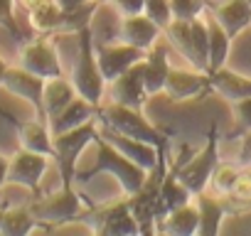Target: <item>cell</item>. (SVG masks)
<instances>
[{"instance_id": "cell-1", "label": "cell", "mask_w": 251, "mask_h": 236, "mask_svg": "<svg viewBox=\"0 0 251 236\" xmlns=\"http://www.w3.org/2000/svg\"><path fill=\"white\" fill-rule=\"evenodd\" d=\"M94 143H96V163H94L89 170L76 172V175H74V185H76V182L84 185V182H89L91 177H96V175H101V172L113 175V177L118 180L123 194H133V192H138V189L146 185L148 170H143L138 163H133L131 158H126L121 150H116L101 133L94 138Z\"/></svg>"}, {"instance_id": "cell-2", "label": "cell", "mask_w": 251, "mask_h": 236, "mask_svg": "<svg viewBox=\"0 0 251 236\" xmlns=\"http://www.w3.org/2000/svg\"><path fill=\"white\" fill-rule=\"evenodd\" d=\"M76 42H79V52H76V64H74L69 79L81 98H86L94 106H101V98L106 94V79H103L99 59H96L91 25H86L76 32Z\"/></svg>"}, {"instance_id": "cell-3", "label": "cell", "mask_w": 251, "mask_h": 236, "mask_svg": "<svg viewBox=\"0 0 251 236\" xmlns=\"http://www.w3.org/2000/svg\"><path fill=\"white\" fill-rule=\"evenodd\" d=\"M99 123L128 136V138L146 141L155 148H168V143H170V138L143 116V108H131V106L111 101L106 106H99Z\"/></svg>"}, {"instance_id": "cell-4", "label": "cell", "mask_w": 251, "mask_h": 236, "mask_svg": "<svg viewBox=\"0 0 251 236\" xmlns=\"http://www.w3.org/2000/svg\"><path fill=\"white\" fill-rule=\"evenodd\" d=\"M84 197L76 192V187H64L59 192L52 194H37V199H32L30 212L35 214V219L50 231V229H59L62 224H69L74 219L84 216Z\"/></svg>"}, {"instance_id": "cell-5", "label": "cell", "mask_w": 251, "mask_h": 236, "mask_svg": "<svg viewBox=\"0 0 251 236\" xmlns=\"http://www.w3.org/2000/svg\"><path fill=\"white\" fill-rule=\"evenodd\" d=\"M163 35L168 37V42L192 64V69L207 71V52H209V42H207V23L204 15L195 18V20H175L163 30Z\"/></svg>"}, {"instance_id": "cell-6", "label": "cell", "mask_w": 251, "mask_h": 236, "mask_svg": "<svg viewBox=\"0 0 251 236\" xmlns=\"http://www.w3.org/2000/svg\"><path fill=\"white\" fill-rule=\"evenodd\" d=\"M217 165H219V128L212 126L204 145L197 153H192L185 163H175L173 167H175L180 182L195 197V194H200L209 187V180H212V172H214Z\"/></svg>"}, {"instance_id": "cell-7", "label": "cell", "mask_w": 251, "mask_h": 236, "mask_svg": "<svg viewBox=\"0 0 251 236\" xmlns=\"http://www.w3.org/2000/svg\"><path fill=\"white\" fill-rule=\"evenodd\" d=\"M96 136H99V116L91 118V121H86V123H81V126H76V128H72V131L52 136L54 138V163L59 167L64 187H74L76 160L84 153V148L89 143H94Z\"/></svg>"}, {"instance_id": "cell-8", "label": "cell", "mask_w": 251, "mask_h": 236, "mask_svg": "<svg viewBox=\"0 0 251 236\" xmlns=\"http://www.w3.org/2000/svg\"><path fill=\"white\" fill-rule=\"evenodd\" d=\"M94 49H96V59L101 67V74L108 81H113L116 76H121L123 71H128L133 64H138L146 57V49H138L128 42H116V45H106L101 40H94Z\"/></svg>"}, {"instance_id": "cell-9", "label": "cell", "mask_w": 251, "mask_h": 236, "mask_svg": "<svg viewBox=\"0 0 251 236\" xmlns=\"http://www.w3.org/2000/svg\"><path fill=\"white\" fill-rule=\"evenodd\" d=\"M45 81L47 79L27 71L20 64L18 67H8L5 74H3V89H8L10 94L25 98L27 103H32L40 121H47V118H45V101H42V96H45Z\"/></svg>"}, {"instance_id": "cell-10", "label": "cell", "mask_w": 251, "mask_h": 236, "mask_svg": "<svg viewBox=\"0 0 251 236\" xmlns=\"http://www.w3.org/2000/svg\"><path fill=\"white\" fill-rule=\"evenodd\" d=\"M20 67H25L27 71L42 76V79H54L62 76V64H59V54L52 47V42L47 40H27L20 45Z\"/></svg>"}, {"instance_id": "cell-11", "label": "cell", "mask_w": 251, "mask_h": 236, "mask_svg": "<svg viewBox=\"0 0 251 236\" xmlns=\"http://www.w3.org/2000/svg\"><path fill=\"white\" fill-rule=\"evenodd\" d=\"M47 167H50V158H47V155L20 148V150L10 158L8 182L20 185V187H27L30 192H35V194H37V192H40L42 175L47 172Z\"/></svg>"}, {"instance_id": "cell-12", "label": "cell", "mask_w": 251, "mask_h": 236, "mask_svg": "<svg viewBox=\"0 0 251 236\" xmlns=\"http://www.w3.org/2000/svg\"><path fill=\"white\" fill-rule=\"evenodd\" d=\"M143 59L138 64H133L128 71H123L121 76H116L113 81L106 84V89L111 94V101L131 106V108H143L148 103L151 96H148L146 84H143Z\"/></svg>"}, {"instance_id": "cell-13", "label": "cell", "mask_w": 251, "mask_h": 236, "mask_svg": "<svg viewBox=\"0 0 251 236\" xmlns=\"http://www.w3.org/2000/svg\"><path fill=\"white\" fill-rule=\"evenodd\" d=\"M94 231L103 234V236H133L141 234L136 216L131 214L128 207V197H123L103 209H96V224Z\"/></svg>"}, {"instance_id": "cell-14", "label": "cell", "mask_w": 251, "mask_h": 236, "mask_svg": "<svg viewBox=\"0 0 251 236\" xmlns=\"http://www.w3.org/2000/svg\"><path fill=\"white\" fill-rule=\"evenodd\" d=\"M99 133L116 148V150H121L126 158H131L133 163H138L143 170H153L155 165H158V158H160V150L163 148H155V145H151V143H146V141H138V138H128V136H123V133H118V131H113V128H108V126H103V123H99Z\"/></svg>"}, {"instance_id": "cell-15", "label": "cell", "mask_w": 251, "mask_h": 236, "mask_svg": "<svg viewBox=\"0 0 251 236\" xmlns=\"http://www.w3.org/2000/svg\"><path fill=\"white\" fill-rule=\"evenodd\" d=\"M207 89H212L207 71H200V69H175V67H170L163 91L173 101H187V98L202 96Z\"/></svg>"}, {"instance_id": "cell-16", "label": "cell", "mask_w": 251, "mask_h": 236, "mask_svg": "<svg viewBox=\"0 0 251 236\" xmlns=\"http://www.w3.org/2000/svg\"><path fill=\"white\" fill-rule=\"evenodd\" d=\"M163 37V27H158L148 15L138 13V15H123L121 25H118V40L128 42L138 49H153Z\"/></svg>"}, {"instance_id": "cell-17", "label": "cell", "mask_w": 251, "mask_h": 236, "mask_svg": "<svg viewBox=\"0 0 251 236\" xmlns=\"http://www.w3.org/2000/svg\"><path fill=\"white\" fill-rule=\"evenodd\" d=\"M192 199H195V204L200 209V231L197 234L200 236H217L219 229H222L224 214L231 209L229 199L226 197H219V194H214L209 189L195 194Z\"/></svg>"}, {"instance_id": "cell-18", "label": "cell", "mask_w": 251, "mask_h": 236, "mask_svg": "<svg viewBox=\"0 0 251 236\" xmlns=\"http://www.w3.org/2000/svg\"><path fill=\"white\" fill-rule=\"evenodd\" d=\"M187 202H192L190 189L180 182L175 167H168V172L163 175L160 189H158V199H155V221H163L168 216V212H173Z\"/></svg>"}, {"instance_id": "cell-19", "label": "cell", "mask_w": 251, "mask_h": 236, "mask_svg": "<svg viewBox=\"0 0 251 236\" xmlns=\"http://www.w3.org/2000/svg\"><path fill=\"white\" fill-rule=\"evenodd\" d=\"M219 25L226 30L231 40H236L246 27H251V3L249 0H224L219 5H212L209 10Z\"/></svg>"}, {"instance_id": "cell-20", "label": "cell", "mask_w": 251, "mask_h": 236, "mask_svg": "<svg viewBox=\"0 0 251 236\" xmlns=\"http://www.w3.org/2000/svg\"><path fill=\"white\" fill-rule=\"evenodd\" d=\"M99 116V106H94V103H89L86 98H81V96H76L67 108H62L54 118H50V131H52V136H57V133H64V131H72V128H76V126H81V123H86V121H91V118H96Z\"/></svg>"}, {"instance_id": "cell-21", "label": "cell", "mask_w": 251, "mask_h": 236, "mask_svg": "<svg viewBox=\"0 0 251 236\" xmlns=\"http://www.w3.org/2000/svg\"><path fill=\"white\" fill-rule=\"evenodd\" d=\"M15 126H18V133H20V148L54 158V138H52L47 121L35 118V121H25V123H15Z\"/></svg>"}, {"instance_id": "cell-22", "label": "cell", "mask_w": 251, "mask_h": 236, "mask_svg": "<svg viewBox=\"0 0 251 236\" xmlns=\"http://www.w3.org/2000/svg\"><path fill=\"white\" fill-rule=\"evenodd\" d=\"M204 23H207V42H209V52H207V74H209L226 64L229 49H231V37L226 35V30L219 25V20L212 13L204 15Z\"/></svg>"}, {"instance_id": "cell-23", "label": "cell", "mask_w": 251, "mask_h": 236, "mask_svg": "<svg viewBox=\"0 0 251 236\" xmlns=\"http://www.w3.org/2000/svg\"><path fill=\"white\" fill-rule=\"evenodd\" d=\"M170 67L173 64H170V59H168V54H165V49L160 45H155L153 49L146 52V59H143V84H146L148 96L163 94Z\"/></svg>"}, {"instance_id": "cell-24", "label": "cell", "mask_w": 251, "mask_h": 236, "mask_svg": "<svg viewBox=\"0 0 251 236\" xmlns=\"http://www.w3.org/2000/svg\"><path fill=\"white\" fill-rule=\"evenodd\" d=\"M209 86L217 94H222L229 103L251 96V76H244V74L231 71L226 67H222L217 71H209Z\"/></svg>"}, {"instance_id": "cell-25", "label": "cell", "mask_w": 251, "mask_h": 236, "mask_svg": "<svg viewBox=\"0 0 251 236\" xmlns=\"http://www.w3.org/2000/svg\"><path fill=\"white\" fill-rule=\"evenodd\" d=\"M76 89L72 84V79H64V76H54V79H47L45 81V118H54L62 108H67L74 98H76Z\"/></svg>"}, {"instance_id": "cell-26", "label": "cell", "mask_w": 251, "mask_h": 236, "mask_svg": "<svg viewBox=\"0 0 251 236\" xmlns=\"http://www.w3.org/2000/svg\"><path fill=\"white\" fill-rule=\"evenodd\" d=\"M160 229L173 236H195L200 231V209H197L195 199L168 212V216L160 221Z\"/></svg>"}, {"instance_id": "cell-27", "label": "cell", "mask_w": 251, "mask_h": 236, "mask_svg": "<svg viewBox=\"0 0 251 236\" xmlns=\"http://www.w3.org/2000/svg\"><path fill=\"white\" fill-rule=\"evenodd\" d=\"M45 229L40 226V221L35 219V214L30 212V207H13V209H3V221H0V234L8 236H25L30 231ZM47 231V229H45Z\"/></svg>"}, {"instance_id": "cell-28", "label": "cell", "mask_w": 251, "mask_h": 236, "mask_svg": "<svg viewBox=\"0 0 251 236\" xmlns=\"http://www.w3.org/2000/svg\"><path fill=\"white\" fill-rule=\"evenodd\" d=\"M239 170H241V165L219 163V165L214 167V172H212V180H209V187H207V189H212V192L219 194V197H229V192L234 189V182H236V177H239Z\"/></svg>"}, {"instance_id": "cell-29", "label": "cell", "mask_w": 251, "mask_h": 236, "mask_svg": "<svg viewBox=\"0 0 251 236\" xmlns=\"http://www.w3.org/2000/svg\"><path fill=\"white\" fill-rule=\"evenodd\" d=\"M229 204H231V209H241V207H251V165H244L241 170H239V177H236V182H234V189L229 192Z\"/></svg>"}, {"instance_id": "cell-30", "label": "cell", "mask_w": 251, "mask_h": 236, "mask_svg": "<svg viewBox=\"0 0 251 236\" xmlns=\"http://www.w3.org/2000/svg\"><path fill=\"white\" fill-rule=\"evenodd\" d=\"M143 15H148L158 27L165 30L173 23V5H170V0H146Z\"/></svg>"}, {"instance_id": "cell-31", "label": "cell", "mask_w": 251, "mask_h": 236, "mask_svg": "<svg viewBox=\"0 0 251 236\" xmlns=\"http://www.w3.org/2000/svg\"><path fill=\"white\" fill-rule=\"evenodd\" d=\"M173 5V18L175 20H195L204 15L207 0H170Z\"/></svg>"}, {"instance_id": "cell-32", "label": "cell", "mask_w": 251, "mask_h": 236, "mask_svg": "<svg viewBox=\"0 0 251 236\" xmlns=\"http://www.w3.org/2000/svg\"><path fill=\"white\" fill-rule=\"evenodd\" d=\"M0 25L8 27V32H10L20 45L27 42V40L23 37V30H20L18 20H15V0H0Z\"/></svg>"}, {"instance_id": "cell-33", "label": "cell", "mask_w": 251, "mask_h": 236, "mask_svg": "<svg viewBox=\"0 0 251 236\" xmlns=\"http://www.w3.org/2000/svg\"><path fill=\"white\" fill-rule=\"evenodd\" d=\"M231 106H234V113H236V118H239V123H241L246 131H251V96L239 98V101H234Z\"/></svg>"}, {"instance_id": "cell-34", "label": "cell", "mask_w": 251, "mask_h": 236, "mask_svg": "<svg viewBox=\"0 0 251 236\" xmlns=\"http://www.w3.org/2000/svg\"><path fill=\"white\" fill-rule=\"evenodd\" d=\"M108 3H113L121 15H138V13H143L146 0H108Z\"/></svg>"}, {"instance_id": "cell-35", "label": "cell", "mask_w": 251, "mask_h": 236, "mask_svg": "<svg viewBox=\"0 0 251 236\" xmlns=\"http://www.w3.org/2000/svg\"><path fill=\"white\" fill-rule=\"evenodd\" d=\"M239 165H251V131L244 133L241 138V148H239Z\"/></svg>"}, {"instance_id": "cell-36", "label": "cell", "mask_w": 251, "mask_h": 236, "mask_svg": "<svg viewBox=\"0 0 251 236\" xmlns=\"http://www.w3.org/2000/svg\"><path fill=\"white\" fill-rule=\"evenodd\" d=\"M59 3V8L64 10V13H69V10H76V8H84L86 3H91V0H57Z\"/></svg>"}, {"instance_id": "cell-37", "label": "cell", "mask_w": 251, "mask_h": 236, "mask_svg": "<svg viewBox=\"0 0 251 236\" xmlns=\"http://www.w3.org/2000/svg\"><path fill=\"white\" fill-rule=\"evenodd\" d=\"M8 167H10V160L0 155V187L8 182Z\"/></svg>"}, {"instance_id": "cell-38", "label": "cell", "mask_w": 251, "mask_h": 236, "mask_svg": "<svg viewBox=\"0 0 251 236\" xmlns=\"http://www.w3.org/2000/svg\"><path fill=\"white\" fill-rule=\"evenodd\" d=\"M5 69H8V64H5L3 57H0V86H3V74H5Z\"/></svg>"}, {"instance_id": "cell-39", "label": "cell", "mask_w": 251, "mask_h": 236, "mask_svg": "<svg viewBox=\"0 0 251 236\" xmlns=\"http://www.w3.org/2000/svg\"><path fill=\"white\" fill-rule=\"evenodd\" d=\"M0 221H3V209H0Z\"/></svg>"}, {"instance_id": "cell-40", "label": "cell", "mask_w": 251, "mask_h": 236, "mask_svg": "<svg viewBox=\"0 0 251 236\" xmlns=\"http://www.w3.org/2000/svg\"><path fill=\"white\" fill-rule=\"evenodd\" d=\"M101 3H108V0H101Z\"/></svg>"}, {"instance_id": "cell-41", "label": "cell", "mask_w": 251, "mask_h": 236, "mask_svg": "<svg viewBox=\"0 0 251 236\" xmlns=\"http://www.w3.org/2000/svg\"><path fill=\"white\" fill-rule=\"evenodd\" d=\"M249 3H251V0H249Z\"/></svg>"}]
</instances>
